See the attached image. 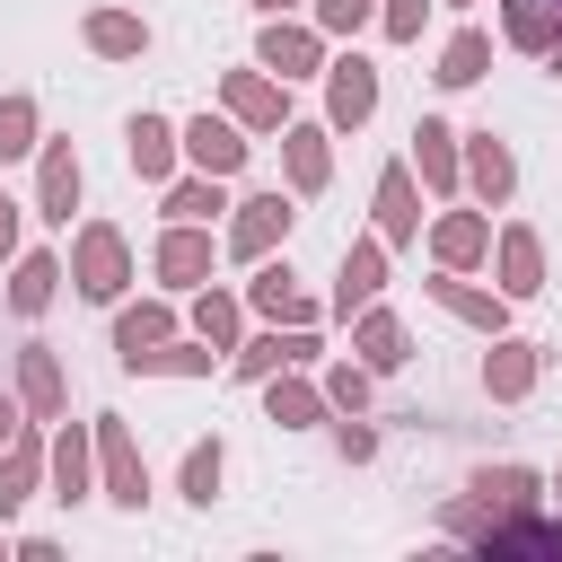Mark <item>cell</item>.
Wrapping results in <instances>:
<instances>
[{"label":"cell","instance_id":"9","mask_svg":"<svg viewBox=\"0 0 562 562\" xmlns=\"http://www.w3.org/2000/svg\"><path fill=\"white\" fill-rule=\"evenodd\" d=\"M369 114H378V61L325 53V123H334V132H360Z\"/></svg>","mask_w":562,"mask_h":562},{"label":"cell","instance_id":"46","mask_svg":"<svg viewBox=\"0 0 562 562\" xmlns=\"http://www.w3.org/2000/svg\"><path fill=\"white\" fill-rule=\"evenodd\" d=\"M553 518H562V474H553Z\"/></svg>","mask_w":562,"mask_h":562},{"label":"cell","instance_id":"43","mask_svg":"<svg viewBox=\"0 0 562 562\" xmlns=\"http://www.w3.org/2000/svg\"><path fill=\"white\" fill-rule=\"evenodd\" d=\"M18 422H26V404H18V386H0V439H18Z\"/></svg>","mask_w":562,"mask_h":562},{"label":"cell","instance_id":"15","mask_svg":"<svg viewBox=\"0 0 562 562\" xmlns=\"http://www.w3.org/2000/svg\"><path fill=\"white\" fill-rule=\"evenodd\" d=\"M413 176H422V193H439V202H457L465 193V167H457V123H439V114H422L413 123V158H404Z\"/></svg>","mask_w":562,"mask_h":562},{"label":"cell","instance_id":"28","mask_svg":"<svg viewBox=\"0 0 562 562\" xmlns=\"http://www.w3.org/2000/svg\"><path fill=\"white\" fill-rule=\"evenodd\" d=\"M465 501H474V509H483V527H492V518H509V509H536V501H544V483H536L527 465H483V474L465 483ZM483 527H474V536H483Z\"/></svg>","mask_w":562,"mask_h":562},{"label":"cell","instance_id":"6","mask_svg":"<svg viewBox=\"0 0 562 562\" xmlns=\"http://www.w3.org/2000/svg\"><path fill=\"white\" fill-rule=\"evenodd\" d=\"M44 483H53V501H88L97 492V430L88 422H44Z\"/></svg>","mask_w":562,"mask_h":562},{"label":"cell","instance_id":"45","mask_svg":"<svg viewBox=\"0 0 562 562\" xmlns=\"http://www.w3.org/2000/svg\"><path fill=\"white\" fill-rule=\"evenodd\" d=\"M544 70H562V35H553V53H544Z\"/></svg>","mask_w":562,"mask_h":562},{"label":"cell","instance_id":"13","mask_svg":"<svg viewBox=\"0 0 562 562\" xmlns=\"http://www.w3.org/2000/svg\"><path fill=\"white\" fill-rule=\"evenodd\" d=\"M220 105H228L246 132H281V123H290V88H281L263 61H255V70H228V79H220Z\"/></svg>","mask_w":562,"mask_h":562},{"label":"cell","instance_id":"31","mask_svg":"<svg viewBox=\"0 0 562 562\" xmlns=\"http://www.w3.org/2000/svg\"><path fill=\"white\" fill-rule=\"evenodd\" d=\"M167 334H184L167 299H132V307L114 299V360H132V351H149V342H167Z\"/></svg>","mask_w":562,"mask_h":562},{"label":"cell","instance_id":"27","mask_svg":"<svg viewBox=\"0 0 562 562\" xmlns=\"http://www.w3.org/2000/svg\"><path fill=\"white\" fill-rule=\"evenodd\" d=\"M263 413H272L281 430H316V422H334L325 386H316V378H299V369H272V378H263Z\"/></svg>","mask_w":562,"mask_h":562},{"label":"cell","instance_id":"32","mask_svg":"<svg viewBox=\"0 0 562 562\" xmlns=\"http://www.w3.org/2000/svg\"><path fill=\"white\" fill-rule=\"evenodd\" d=\"M501 9V35L518 44V53H553V35H562V0H492Z\"/></svg>","mask_w":562,"mask_h":562},{"label":"cell","instance_id":"23","mask_svg":"<svg viewBox=\"0 0 562 562\" xmlns=\"http://www.w3.org/2000/svg\"><path fill=\"white\" fill-rule=\"evenodd\" d=\"M378 290H386V237L369 228V237H351V246H342V272H334V316H360Z\"/></svg>","mask_w":562,"mask_h":562},{"label":"cell","instance_id":"24","mask_svg":"<svg viewBox=\"0 0 562 562\" xmlns=\"http://www.w3.org/2000/svg\"><path fill=\"white\" fill-rule=\"evenodd\" d=\"M422 290H430V299H439V307H448L457 325H474L483 342H492V334H509V299H501V290L465 281V272H439V281H422Z\"/></svg>","mask_w":562,"mask_h":562},{"label":"cell","instance_id":"47","mask_svg":"<svg viewBox=\"0 0 562 562\" xmlns=\"http://www.w3.org/2000/svg\"><path fill=\"white\" fill-rule=\"evenodd\" d=\"M448 9H474V0H448Z\"/></svg>","mask_w":562,"mask_h":562},{"label":"cell","instance_id":"10","mask_svg":"<svg viewBox=\"0 0 562 562\" xmlns=\"http://www.w3.org/2000/svg\"><path fill=\"white\" fill-rule=\"evenodd\" d=\"M149 263H158V281H167V290H184V299H193V290L211 281V263H220L211 220H167V237H158V255H149Z\"/></svg>","mask_w":562,"mask_h":562},{"label":"cell","instance_id":"30","mask_svg":"<svg viewBox=\"0 0 562 562\" xmlns=\"http://www.w3.org/2000/svg\"><path fill=\"white\" fill-rule=\"evenodd\" d=\"M211 360H228V351H211L202 334H167V342L132 351L123 369H132V378H211Z\"/></svg>","mask_w":562,"mask_h":562},{"label":"cell","instance_id":"1","mask_svg":"<svg viewBox=\"0 0 562 562\" xmlns=\"http://www.w3.org/2000/svg\"><path fill=\"white\" fill-rule=\"evenodd\" d=\"M88 307H114L123 290H132V237L114 228V220H88L79 237H70V272H61Z\"/></svg>","mask_w":562,"mask_h":562},{"label":"cell","instance_id":"7","mask_svg":"<svg viewBox=\"0 0 562 562\" xmlns=\"http://www.w3.org/2000/svg\"><path fill=\"white\" fill-rule=\"evenodd\" d=\"M369 211H378V237H386V255H395V246H422V228H430V211H422V176H413L404 158H386V167H378V193H369Z\"/></svg>","mask_w":562,"mask_h":562},{"label":"cell","instance_id":"40","mask_svg":"<svg viewBox=\"0 0 562 562\" xmlns=\"http://www.w3.org/2000/svg\"><path fill=\"white\" fill-rule=\"evenodd\" d=\"M378 26H386V44H422L430 0H378Z\"/></svg>","mask_w":562,"mask_h":562},{"label":"cell","instance_id":"22","mask_svg":"<svg viewBox=\"0 0 562 562\" xmlns=\"http://www.w3.org/2000/svg\"><path fill=\"white\" fill-rule=\"evenodd\" d=\"M79 184H88V176H79V149H70V140H35V211L70 228V211H79Z\"/></svg>","mask_w":562,"mask_h":562},{"label":"cell","instance_id":"37","mask_svg":"<svg viewBox=\"0 0 562 562\" xmlns=\"http://www.w3.org/2000/svg\"><path fill=\"white\" fill-rule=\"evenodd\" d=\"M220 474H228V448H220V439H193L184 465H176V492H184L193 509H211V501H220Z\"/></svg>","mask_w":562,"mask_h":562},{"label":"cell","instance_id":"17","mask_svg":"<svg viewBox=\"0 0 562 562\" xmlns=\"http://www.w3.org/2000/svg\"><path fill=\"white\" fill-rule=\"evenodd\" d=\"M492 272H501V299H509V307L536 299V290H544V237H536L527 220L492 228Z\"/></svg>","mask_w":562,"mask_h":562},{"label":"cell","instance_id":"35","mask_svg":"<svg viewBox=\"0 0 562 562\" xmlns=\"http://www.w3.org/2000/svg\"><path fill=\"white\" fill-rule=\"evenodd\" d=\"M220 184H228V176L184 167V176H167V202H158V211H167V220H220V211H228V193H220Z\"/></svg>","mask_w":562,"mask_h":562},{"label":"cell","instance_id":"29","mask_svg":"<svg viewBox=\"0 0 562 562\" xmlns=\"http://www.w3.org/2000/svg\"><path fill=\"white\" fill-rule=\"evenodd\" d=\"M79 44H88L97 61H140V53H149V18H140V9H88Z\"/></svg>","mask_w":562,"mask_h":562},{"label":"cell","instance_id":"14","mask_svg":"<svg viewBox=\"0 0 562 562\" xmlns=\"http://www.w3.org/2000/svg\"><path fill=\"white\" fill-rule=\"evenodd\" d=\"M176 140H184V167H202V176L246 167V123L237 114H193V123H176Z\"/></svg>","mask_w":562,"mask_h":562},{"label":"cell","instance_id":"20","mask_svg":"<svg viewBox=\"0 0 562 562\" xmlns=\"http://www.w3.org/2000/svg\"><path fill=\"white\" fill-rule=\"evenodd\" d=\"M44 492V422H18V439H0V518H18Z\"/></svg>","mask_w":562,"mask_h":562},{"label":"cell","instance_id":"4","mask_svg":"<svg viewBox=\"0 0 562 562\" xmlns=\"http://www.w3.org/2000/svg\"><path fill=\"white\" fill-rule=\"evenodd\" d=\"M255 61H263L281 88H299V79H325V26H316V18H263V35H255Z\"/></svg>","mask_w":562,"mask_h":562},{"label":"cell","instance_id":"3","mask_svg":"<svg viewBox=\"0 0 562 562\" xmlns=\"http://www.w3.org/2000/svg\"><path fill=\"white\" fill-rule=\"evenodd\" d=\"M290 220H299V193H246V202H228V255L237 263H263V255H281L290 246Z\"/></svg>","mask_w":562,"mask_h":562},{"label":"cell","instance_id":"16","mask_svg":"<svg viewBox=\"0 0 562 562\" xmlns=\"http://www.w3.org/2000/svg\"><path fill=\"white\" fill-rule=\"evenodd\" d=\"M281 176H290V193H325L334 184V123H281Z\"/></svg>","mask_w":562,"mask_h":562},{"label":"cell","instance_id":"36","mask_svg":"<svg viewBox=\"0 0 562 562\" xmlns=\"http://www.w3.org/2000/svg\"><path fill=\"white\" fill-rule=\"evenodd\" d=\"M35 140H44V105H35L26 88H9V97H0V167L35 158Z\"/></svg>","mask_w":562,"mask_h":562},{"label":"cell","instance_id":"11","mask_svg":"<svg viewBox=\"0 0 562 562\" xmlns=\"http://www.w3.org/2000/svg\"><path fill=\"white\" fill-rule=\"evenodd\" d=\"M544 342H527V334H492V351H483V395L492 404H527L536 395V378H544Z\"/></svg>","mask_w":562,"mask_h":562},{"label":"cell","instance_id":"26","mask_svg":"<svg viewBox=\"0 0 562 562\" xmlns=\"http://www.w3.org/2000/svg\"><path fill=\"white\" fill-rule=\"evenodd\" d=\"M53 299H61V255L18 246V255H9V316H44Z\"/></svg>","mask_w":562,"mask_h":562},{"label":"cell","instance_id":"19","mask_svg":"<svg viewBox=\"0 0 562 562\" xmlns=\"http://www.w3.org/2000/svg\"><path fill=\"white\" fill-rule=\"evenodd\" d=\"M18 404H26V422H61L70 413V378H61V351L53 342H26L18 351Z\"/></svg>","mask_w":562,"mask_h":562},{"label":"cell","instance_id":"33","mask_svg":"<svg viewBox=\"0 0 562 562\" xmlns=\"http://www.w3.org/2000/svg\"><path fill=\"white\" fill-rule=\"evenodd\" d=\"M193 334L211 342V351H237V334H246V290H193Z\"/></svg>","mask_w":562,"mask_h":562},{"label":"cell","instance_id":"8","mask_svg":"<svg viewBox=\"0 0 562 562\" xmlns=\"http://www.w3.org/2000/svg\"><path fill=\"white\" fill-rule=\"evenodd\" d=\"M325 342H316V325H263V334H237V351H228V369L237 378H272V369H307Z\"/></svg>","mask_w":562,"mask_h":562},{"label":"cell","instance_id":"42","mask_svg":"<svg viewBox=\"0 0 562 562\" xmlns=\"http://www.w3.org/2000/svg\"><path fill=\"white\" fill-rule=\"evenodd\" d=\"M9 255H18V202L0 193V263H9Z\"/></svg>","mask_w":562,"mask_h":562},{"label":"cell","instance_id":"48","mask_svg":"<svg viewBox=\"0 0 562 562\" xmlns=\"http://www.w3.org/2000/svg\"><path fill=\"white\" fill-rule=\"evenodd\" d=\"M0 553H9V544H0Z\"/></svg>","mask_w":562,"mask_h":562},{"label":"cell","instance_id":"38","mask_svg":"<svg viewBox=\"0 0 562 562\" xmlns=\"http://www.w3.org/2000/svg\"><path fill=\"white\" fill-rule=\"evenodd\" d=\"M316 386H325V404H334V413H369V386H378V369H360V360H334Z\"/></svg>","mask_w":562,"mask_h":562},{"label":"cell","instance_id":"21","mask_svg":"<svg viewBox=\"0 0 562 562\" xmlns=\"http://www.w3.org/2000/svg\"><path fill=\"white\" fill-rule=\"evenodd\" d=\"M123 158H132L140 184H167V176L184 167V140H176L167 114H132V123H123Z\"/></svg>","mask_w":562,"mask_h":562},{"label":"cell","instance_id":"2","mask_svg":"<svg viewBox=\"0 0 562 562\" xmlns=\"http://www.w3.org/2000/svg\"><path fill=\"white\" fill-rule=\"evenodd\" d=\"M88 430H97V492H105L114 509H140V501H149V457H140L132 422H123V413H97Z\"/></svg>","mask_w":562,"mask_h":562},{"label":"cell","instance_id":"5","mask_svg":"<svg viewBox=\"0 0 562 562\" xmlns=\"http://www.w3.org/2000/svg\"><path fill=\"white\" fill-rule=\"evenodd\" d=\"M246 307H255L263 325H325V307H316V299H307V281L290 272V255L246 263Z\"/></svg>","mask_w":562,"mask_h":562},{"label":"cell","instance_id":"12","mask_svg":"<svg viewBox=\"0 0 562 562\" xmlns=\"http://www.w3.org/2000/svg\"><path fill=\"white\" fill-rule=\"evenodd\" d=\"M457 167H465V193H474L483 211H501V202L518 193V158H509V140H492V132H457Z\"/></svg>","mask_w":562,"mask_h":562},{"label":"cell","instance_id":"44","mask_svg":"<svg viewBox=\"0 0 562 562\" xmlns=\"http://www.w3.org/2000/svg\"><path fill=\"white\" fill-rule=\"evenodd\" d=\"M246 9H255V18H290L299 0H246Z\"/></svg>","mask_w":562,"mask_h":562},{"label":"cell","instance_id":"18","mask_svg":"<svg viewBox=\"0 0 562 562\" xmlns=\"http://www.w3.org/2000/svg\"><path fill=\"white\" fill-rule=\"evenodd\" d=\"M430 263H439V272H474V263H492V220H483V202L430 220Z\"/></svg>","mask_w":562,"mask_h":562},{"label":"cell","instance_id":"41","mask_svg":"<svg viewBox=\"0 0 562 562\" xmlns=\"http://www.w3.org/2000/svg\"><path fill=\"white\" fill-rule=\"evenodd\" d=\"M334 457H342V465H369V457H378V430H369L360 413H342V422H334Z\"/></svg>","mask_w":562,"mask_h":562},{"label":"cell","instance_id":"34","mask_svg":"<svg viewBox=\"0 0 562 562\" xmlns=\"http://www.w3.org/2000/svg\"><path fill=\"white\" fill-rule=\"evenodd\" d=\"M483 70H492V35H483V26H457V35L439 44V70H430V79H439V88H474Z\"/></svg>","mask_w":562,"mask_h":562},{"label":"cell","instance_id":"25","mask_svg":"<svg viewBox=\"0 0 562 562\" xmlns=\"http://www.w3.org/2000/svg\"><path fill=\"white\" fill-rule=\"evenodd\" d=\"M351 360H360V369H378V378H386V369H404V360H413V334H404V316L369 299V307L351 316Z\"/></svg>","mask_w":562,"mask_h":562},{"label":"cell","instance_id":"39","mask_svg":"<svg viewBox=\"0 0 562 562\" xmlns=\"http://www.w3.org/2000/svg\"><path fill=\"white\" fill-rule=\"evenodd\" d=\"M307 9H316V26H325V44H334V35L351 44L360 26H378V0H307Z\"/></svg>","mask_w":562,"mask_h":562}]
</instances>
